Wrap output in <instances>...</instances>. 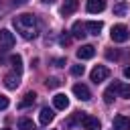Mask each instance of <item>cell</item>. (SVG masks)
Here are the masks:
<instances>
[{"label": "cell", "mask_w": 130, "mask_h": 130, "mask_svg": "<svg viewBox=\"0 0 130 130\" xmlns=\"http://www.w3.org/2000/svg\"><path fill=\"white\" fill-rule=\"evenodd\" d=\"M4 85L8 89H16L20 85V73H8V75H4Z\"/></svg>", "instance_id": "cell-9"}, {"label": "cell", "mask_w": 130, "mask_h": 130, "mask_svg": "<svg viewBox=\"0 0 130 130\" xmlns=\"http://www.w3.org/2000/svg\"><path fill=\"white\" fill-rule=\"evenodd\" d=\"M35 100H37V93H35V91H26L24 98L18 102V108H28V106L35 104Z\"/></svg>", "instance_id": "cell-17"}, {"label": "cell", "mask_w": 130, "mask_h": 130, "mask_svg": "<svg viewBox=\"0 0 130 130\" xmlns=\"http://www.w3.org/2000/svg\"><path fill=\"white\" fill-rule=\"evenodd\" d=\"M18 130H37V128H35L30 118H20L18 120Z\"/></svg>", "instance_id": "cell-19"}, {"label": "cell", "mask_w": 130, "mask_h": 130, "mask_svg": "<svg viewBox=\"0 0 130 130\" xmlns=\"http://www.w3.org/2000/svg\"><path fill=\"white\" fill-rule=\"evenodd\" d=\"M77 6H79V0H65L63 6H61V14L63 16H69V14H73L77 10Z\"/></svg>", "instance_id": "cell-11"}, {"label": "cell", "mask_w": 130, "mask_h": 130, "mask_svg": "<svg viewBox=\"0 0 130 130\" xmlns=\"http://www.w3.org/2000/svg\"><path fill=\"white\" fill-rule=\"evenodd\" d=\"M8 104H10V100H8L4 93H0V110H6V108H8Z\"/></svg>", "instance_id": "cell-24"}, {"label": "cell", "mask_w": 130, "mask_h": 130, "mask_svg": "<svg viewBox=\"0 0 130 130\" xmlns=\"http://www.w3.org/2000/svg\"><path fill=\"white\" fill-rule=\"evenodd\" d=\"M81 124H83L85 130H100V128H102L100 120L93 118V116H89V114H83V116H81Z\"/></svg>", "instance_id": "cell-6"}, {"label": "cell", "mask_w": 130, "mask_h": 130, "mask_svg": "<svg viewBox=\"0 0 130 130\" xmlns=\"http://www.w3.org/2000/svg\"><path fill=\"white\" fill-rule=\"evenodd\" d=\"M71 73H73L75 77H79V75L85 73V67H83V65H73V67H71Z\"/></svg>", "instance_id": "cell-22"}, {"label": "cell", "mask_w": 130, "mask_h": 130, "mask_svg": "<svg viewBox=\"0 0 130 130\" xmlns=\"http://www.w3.org/2000/svg\"><path fill=\"white\" fill-rule=\"evenodd\" d=\"M110 37H112L114 43H126L130 39V32H128V28L124 24H114L112 30H110Z\"/></svg>", "instance_id": "cell-2"}, {"label": "cell", "mask_w": 130, "mask_h": 130, "mask_svg": "<svg viewBox=\"0 0 130 130\" xmlns=\"http://www.w3.org/2000/svg\"><path fill=\"white\" fill-rule=\"evenodd\" d=\"M106 8V0H87V12L98 14Z\"/></svg>", "instance_id": "cell-14"}, {"label": "cell", "mask_w": 130, "mask_h": 130, "mask_svg": "<svg viewBox=\"0 0 130 130\" xmlns=\"http://www.w3.org/2000/svg\"><path fill=\"white\" fill-rule=\"evenodd\" d=\"M41 2H45V4H53L55 0H41Z\"/></svg>", "instance_id": "cell-29"}, {"label": "cell", "mask_w": 130, "mask_h": 130, "mask_svg": "<svg viewBox=\"0 0 130 130\" xmlns=\"http://www.w3.org/2000/svg\"><path fill=\"white\" fill-rule=\"evenodd\" d=\"M126 10H128V6H126V2H118V4L114 6V14H116V16H122V14L126 12Z\"/></svg>", "instance_id": "cell-20"}, {"label": "cell", "mask_w": 130, "mask_h": 130, "mask_svg": "<svg viewBox=\"0 0 130 130\" xmlns=\"http://www.w3.org/2000/svg\"><path fill=\"white\" fill-rule=\"evenodd\" d=\"M53 106L57 110H65V108H69V98L65 93H55L53 95Z\"/></svg>", "instance_id": "cell-10"}, {"label": "cell", "mask_w": 130, "mask_h": 130, "mask_svg": "<svg viewBox=\"0 0 130 130\" xmlns=\"http://www.w3.org/2000/svg\"><path fill=\"white\" fill-rule=\"evenodd\" d=\"M12 24H14L16 32H18L22 39H26V41H28V39H35V37L39 35V20H37L35 14H28V12L18 14V16H14Z\"/></svg>", "instance_id": "cell-1"}, {"label": "cell", "mask_w": 130, "mask_h": 130, "mask_svg": "<svg viewBox=\"0 0 130 130\" xmlns=\"http://www.w3.org/2000/svg\"><path fill=\"white\" fill-rule=\"evenodd\" d=\"M26 2H28V0H12L14 6H22V4H26Z\"/></svg>", "instance_id": "cell-26"}, {"label": "cell", "mask_w": 130, "mask_h": 130, "mask_svg": "<svg viewBox=\"0 0 130 130\" xmlns=\"http://www.w3.org/2000/svg\"><path fill=\"white\" fill-rule=\"evenodd\" d=\"M73 93H75V95H77V100H81V102H87V100L91 98V93H89L87 85H83V83H75V85H73Z\"/></svg>", "instance_id": "cell-7"}, {"label": "cell", "mask_w": 130, "mask_h": 130, "mask_svg": "<svg viewBox=\"0 0 130 130\" xmlns=\"http://www.w3.org/2000/svg\"><path fill=\"white\" fill-rule=\"evenodd\" d=\"M114 128L116 130H130V116H124V114L114 116Z\"/></svg>", "instance_id": "cell-8"}, {"label": "cell", "mask_w": 130, "mask_h": 130, "mask_svg": "<svg viewBox=\"0 0 130 130\" xmlns=\"http://www.w3.org/2000/svg\"><path fill=\"white\" fill-rule=\"evenodd\" d=\"M71 35L75 37V39H83L87 32H85V24H81L79 20L77 22H73V26H71Z\"/></svg>", "instance_id": "cell-16"}, {"label": "cell", "mask_w": 130, "mask_h": 130, "mask_svg": "<svg viewBox=\"0 0 130 130\" xmlns=\"http://www.w3.org/2000/svg\"><path fill=\"white\" fill-rule=\"evenodd\" d=\"M108 75H110V71H108V67H106V65H95V67L91 69V73H89V77H91V81H93V83H102Z\"/></svg>", "instance_id": "cell-3"}, {"label": "cell", "mask_w": 130, "mask_h": 130, "mask_svg": "<svg viewBox=\"0 0 130 130\" xmlns=\"http://www.w3.org/2000/svg\"><path fill=\"white\" fill-rule=\"evenodd\" d=\"M8 61H10V65L14 67V73H20V71H22V57H20V55H10Z\"/></svg>", "instance_id": "cell-18"}, {"label": "cell", "mask_w": 130, "mask_h": 130, "mask_svg": "<svg viewBox=\"0 0 130 130\" xmlns=\"http://www.w3.org/2000/svg\"><path fill=\"white\" fill-rule=\"evenodd\" d=\"M14 35L8 30V28H2L0 30V49H4V51H8V49H12L14 47Z\"/></svg>", "instance_id": "cell-4"}, {"label": "cell", "mask_w": 130, "mask_h": 130, "mask_svg": "<svg viewBox=\"0 0 130 130\" xmlns=\"http://www.w3.org/2000/svg\"><path fill=\"white\" fill-rule=\"evenodd\" d=\"M53 118H55V112H53L51 108H43V110H41V114H39V122H41L43 126L51 124V122H53Z\"/></svg>", "instance_id": "cell-13"}, {"label": "cell", "mask_w": 130, "mask_h": 130, "mask_svg": "<svg viewBox=\"0 0 130 130\" xmlns=\"http://www.w3.org/2000/svg\"><path fill=\"white\" fill-rule=\"evenodd\" d=\"M104 102H106V104H112V102H114V91L106 89V91H104Z\"/></svg>", "instance_id": "cell-23"}, {"label": "cell", "mask_w": 130, "mask_h": 130, "mask_svg": "<svg viewBox=\"0 0 130 130\" xmlns=\"http://www.w3.org/2000/svg\"><path fill=\"white\" fill-rule=\"evenodd\" d=\"M93 55H95V47L93 45H83V47L77 49V57L79 59H91Z\"/></svg>", "instance_id": "cell-12"}, {"label": "cell", "mask_w": 130, "mask_h": 130, "mask_svg": "<svg viewBox=\"0 0 130 130\" xmlns=\"http://www.w3.org/2000/svg\"><path fill=\"white\" fill-rule=\"evenodd\" d=\"M102 28H104V24L100 22V20H89V22H85V30L89 32V35H100L102 32Z\"/></svg>", "instance_id": "cell-15"}, {"label": "cell", "mask_w": 130, "mask_h": 130, "mask_svg": "<svg viewBox=\"0 0 130 130\" xmlns=\"http://www.w3.org/2000/svg\"><path fill=\"white\" fill-rule=\"evenodd\" d=\"M45 83H47V87H49V89H55V87H59V85H61V81H59L57 77H47V81H45Z\"/></svg>", "instance_id": "cell-21"}, {"label": "cell", "mask_w": 130, "mask_h": 130, "mask_svg": "<svg viewBox=\"0 0 130 130\" xmlns=\"http://www.w3.org/2000/svg\"><path fill=\"white\" fill-rule=\"evenodd\" d=\"M59 43H61L63 47H67V45L71 43V37H69V35H61V39H59Z\"/></svg>", "instance_id": "cell-25"}, {"label": "cell", "mask_w": 130, "mask_h": 130, "mask_svg": "<svg viewBox=\"0 0 130 130\" xmlns=\"http://www.w3.org/2000/svg\"><path fill=\"white\" fill-rule=\"evenodd\" d=\"M124 77H128V79H130V67H126V69H124Z\"/></svg>", "instance_id": "cell-28"}, {"label": "cell", "mask_w": 130, "mask_h": 130, "mask_svg": "<svg viewBox=\"0 0 130 130\" xmlns=\"http://www.w3.org/2000/svg\"><path fill=\"white\" fill-rule=\"evenodd\" d=\"M55 63H57V67H63V65H65V59H57Z\"/></svg>", "instance_id": "cell-27"}, {"label": "cell", "mask_w": 130, "mask_h": 130, "mask_svg": "<svg viewBox=\"0 0 130 130\" xmlns=\"http://www.w3.org/2000/svg\"><path fill=\"white\" fill-rule=\"evenodd\" d=\"M4 130H10V128H4Z\"/></svg>", "instance_id": "cell-30"}, {"label": "cell", "mask_w": 130, "mask_h": 130, "mask_svg": "<svg viewBox=\"0 0 130 130\" xmlns=\"http://www.w3.org/2000/svg\"><path fill=\"white\" fill-rule=\"evenodd\" d=\"M108 89H110V91H114V93H116V95H120V98H130V85H128V83H124V81H114Z\"/></svg>", "instance_id": "cell-5"}]
</instances>
